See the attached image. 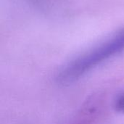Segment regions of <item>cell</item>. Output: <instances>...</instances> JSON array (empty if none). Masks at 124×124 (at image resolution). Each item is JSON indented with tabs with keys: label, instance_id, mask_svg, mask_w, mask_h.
<instances>
[{
	"label": "cell",
	"instance_id": "7a4b0ae2",
	"mask_svg": "<svg viewBox=\"0 0 124 124\" xmlns=\"http://www.w3.org/2000/svg\"><path fill=\"white\" fill-rule=\"evenodd\" d=\"M115 108L116 110L124 113V94L118 97L115 102Z\"/></svg>",
	"mask_w": 124,
	"mask_h": 124
},
{
	"label": "cell",
	"instance_id": "6da1fadb",
	"mask_svg": "<svg viewBox=\"0 0 124 124\" xmlns=\"http://www.w3.org/2000/svg\"><path fill=\"white\" fill-rule=\"evenodd\" d=\"M124 49V29L88 52L69 62L60 73L62 83L73 82Z\"/></svg>",
	"mask_w": 124,
	"mask_h": 124
}]
</instances>
